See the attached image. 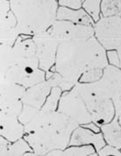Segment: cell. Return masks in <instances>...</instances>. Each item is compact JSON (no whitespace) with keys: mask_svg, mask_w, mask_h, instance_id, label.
Listing matches in <instances>:
<instances>
[{"mask_svg":"<svg viewBox=\"0 0 121 156\" xmlns=\"http://www.w3.org/2000/svg\"><path fill=\"white\" fill-rule=\"evenodd\" d=\"M0 133L9 141L14 142L25 136V126L18 116L0 112Z\"/></svg>","mask_w":121,"mask_h":156,"instance_id":"obj_13","label":"cell"},{"mask_svg":"<svg viewBox=\"0 0 121 156\" xmlns=\"http://www.w3.org/2000/svg\"><path fill=\"white\" fill-rule=\"evenodd\" d=\"M104 76V69L93 68L84 71L79 79V83H92L98 82Z\"/></svg>","mask_w":121,"mask_h":156,"instance_id":"obj_25","label":"cell"},{"mask_svg":"<svg viewBox=\"0 0 121 156\" xmlns=\"http://www.w3.org/2000/svg\"><path fill=\"white\" fill-rule=\"evenodd\" d=\"M33 39L40 68L46 72L51 70L55 64L57 51L62 41L49 34L48 31L33 36Z\"/></svg>","mask_w":121,"mask_h":156,"instance_id":"obj_7","label":"cell"},{"mask_svg":"<svg viewBox=\"0 0 121 156\" xmlns=\"http://www.w3.org/2000/svg\"><path fill=\"white\" fill-rule=\"evenodd\" d=\"M20 35L18 29V21L11 10L5 14L0 15V41L1 44L13 46Z\"/></svg>","mask_w":121,"mask_h":156,"instance_id":"obj_15","label":"cell"},{"mask_svg":"<svg viewBox=\"0 0 121 156\" xmlns=\"http://www.w3.org/2000/svg\"><path fill=\"white\" fill-rule=\"evenodd\" d=\"M74 89L84 101L94 123L101 126L115 118V107L112 100L104 92L97 82L92 83H78Z\"/></svg>","mask_w":121,"mask_h":156,"instance_id":"obj_3","label":"cell"},{"mask_svg":"<svg viewBox=\"0 0 121 156\" xmlns=\"http://www.w3.org/2000/svg\"><path fill=\"white\" fill-rule=\"evenodd\" d=\"M118 120H119V125L121 126V113L119 114V118H118Z\"/></svg>","mask_w":121,"mask_h":156,"instance_id":"obj_33","label":"cell"},{"mask_svg":"<svg viewBox=\"0 0 121 156\" xmlns=\"http://www.w3.org/2000/svg\"><path fill=\"white\" fill-rule=\"evenodd\" d=\"M93 145L97 152H98L104 146L106 145L104 135L101 133H96L88 128L79 126L72 133L69 146H81V145Z\"/></svg>","mask_w":121,"mask_h":156,"instance_id":"obj_14","label":"cell"},{"mask_svg":"<svg viewBox=\"0 0 121 156\" xmlns=\"http://www.w3.org/2000/svg\"><path fill=\"white\" fill-rule=\"evenodd\" d=\"M118 52H119V57H120V62H121V42L120 45H119V47L118 48ZM120 69H121V66H120Z\"/></svg>","mask_w":121,"mask_h":156,"instance_id":"obj_32","label":"cell"},{"mask_svg":"<svg viewBox=\"0 0 121 156\" xmlns=\"http://www.w3.org/2000/svg\"><path fill=\"white\" fill-rule=\"evenodd\" d=\"M0 90V108L8 106L21 100L27 88L5 80H1Z\"/></svg>","mask_w":121,"mask_h":156,"instance_id":"obj_16","label":"cell"},{"mask_svg":"<svg viewBox=\"0 0 121 156\" xmlns=\"http://www.w3.org/2000/svg\"><path fill=\"white\" fill-rule=\"evenodd\" d=\"M53 87L54 86L51 81L49 79H47L41 83L27 88L21 98L23 105H27L37 110H41Z\"/></svg>","mask_w":121,"mask_h":156,"instance_id":"obj_12","label":"cell"},{"mask_svg":"<svg viewBox=\"0 0 121 156\" xmlns=\"http://www.w3.org/2000/svg\"><path fill=\"white\" fill-rule=\"evenodd\" d=\"M119 15H120V16H121V12H120V13H119Z\"/></svg>","mask_w":121,"mask_h":156,"instance_id":"obj_35","label":"cell"},{"mask_svg":"<svg viewBox=\"0 0 121 156\" xmlns=\"http://www.w3.org/2000/svg\"><path fill=\"white\" fill-rule=\"evenodd\" d=\"M12 66L40 67L33 37L20 35L12 47ZM11 66V67H12Z\"/></svg>","mask_w":121,"mask_h":156,"instance_id":"obj_10","label":"cell"},{"mask_svg":"<svg viewBox=\"0 0 121 156\" xmlns=\"http://www.w3.org/2000/svg\"><path fill=\"white\" fill-rule=\"evenodd\" d=\"M48 155H98L93 145L69 146L63 150H53Z\"/></svg>","mask_w":121,"mask_h":156,"instance_id":"obj_19","label":"cell"},{"mask_svg":"<svg viewBox=\"0 0 121 156\" xmlns=\"http://www.w3.org/2000/svg\"><path fill=\"white\" fill-rule=\"evenodd\" d=\"M120 150H121V149H120Z\"/></svg>","mask_w":121,"mask_h":156,"instance_id":"obj_36","label":"cell"},{"mask_svg":"<svg viewBox=\"0 0 121 156\" xmlns=\"http://www.w3.org/2000/svg\"><path fill=\"white\" fill-rule=\"evenodd\" d=\"M108 65L106 49L94 36L88 40L62 41L51 71L61 74L77 85L84 71L93 68L105 69Z\"/></svg>","mask_w":121,"mask_h":156,"instance_id":"obj_1","label":"cell"},{"mask_svg":"<svg viewBox=\"0 0 121 156\" xmlns=\"http://www.w3.org/2000/svg\"><path fill=\"white\" fill-rule=\"evenodd\" d=\"M84 1H85V0H83V3H84Z\"/></svg>","mask_w":121,"mask_h":156,"instance_id":"obj_34","label":"cell"},{"mask_svg":"<svg viewBox=\"0 0 121 156\" xmlns=\"http://www.w3.org/2000/svg\"><path fill=\"white\" fill-rule=\"evenodd\" d=\"M10 142L11 141H9L5 137L3 136L0 137V155H6V152H7Z\"/></svg>","mask_w":121,"mask_h":156,"instance_id":"obj_30","label":"cell"},{"mask_svg":"<svg viewBox=\"0 0 121 156\" xmlns=\"http://www.w3.org/2000/svg\"><path fill=\"white\" fill-rule=\"evenodd\" d=\"M104 92L112 100L115 107V118L121 113V69L108 65L104 69V76L97 82Z\"/></svg>","mask_w":121,"mask_h":156,"instance_id":"obj_9","label":"cell"},{"mask_svg":"<svg viewBox=\"0 0 121 156\" xmlns=\"http://www.w3.org/2000/svg\"><path fill=\"white\" fill-rule=\"evenodd\" d=\"M11 9L22 35L34 36L48 31L56 20L58 0H10Z\"/></svg>","mask_w":121,"mask_h":156,"instance_id":"obj_2","label":"cell"},{"mask_svg":"<svg viewBox=\"0 0 121 156\" xmlns=\"http://www.w3.org/2000/svg\"><path fill=\"white\" fill-rule=\"evenodd\" d=\"M83 126L91 130L92 132L96 133H101V126H99L98 125H97L96 123H94L93 121L92 122H90V123H87L85 125H83Z\"/></svg>","mask_w":121,"mask_h":156,"instance_id":"obj_31","label":"cell"},{"mask_svg":"<svg viewBox=\"0 0 121 156\" xmlns=\"http://www.w3.org/2000/svg\"><path fill=\"white\" fill-rule=\"evenodd\" d=\"M72 133L47 125L33 133H27L24 139L28 142L36 155H48L53 150H63L69 145Z\"/></svg>","mask_w":121,"mask_h":156,"instance_id":"obj_4","label":"cell"},{"mask_svg":"<svg viewBox=\"0 0 121 156\" xmlns=\"http://www.w3.org/2000/svg\"><path fill=\"white\" fill-rule=\"evenodd\" d=\"M12 66V46L1 44L0 46V70L3 76Z\"/></svg>","mask_w":121,"mask_h":156,"instance_id":"obj_22","label":"cell"},{"mask_svg":"<svg viewBox=\"0 0 121 156\" xmlns=\"http://www.w3.org/2000/svg\"><path fill=\"white\" fill-rule=\"evenodd\" d=\"M57 111L71 119L79 126L92 122L91 114L86 106L84 101L74 88L62 93Z\"/></svg>","mask_w":121,"mask_h":156,"instance_id":"obj_5","label":"cell"},{"mask_svg":"<svg viewBox=\"0 0 121 156\" xmlns=\"http://www.w3.org/2000/svg\"><path fill=\"white\" fill-rule=\"evenodd\" d=\"M59 6L71 8V9H80L83 6V0H58Z\"/></svg>","mask_w":121,"mask_h":156,"instance_id":"obj_29","label":"cell"},{"mask_svg":"<svg viewBox=\"0 0 121 156\" xmlns=\"http://www.w3.org/2000/svg\"><path fill=\"white\" fill-rule=\"evenodd\" d=\"M106 55H107V60L109 65H112L114 67H118L120 68L121 62H120V57H119V54L118 52L117 49H111L106 50Z\"/></svg>","mask_w":121,"mask_h":156,"instance_id":"obj_27","label":"cell"},{"mask_svg":"<svg viewBox=\"0 0 121 156\" xmlns=\"http://www.w3.org/2000/svg\"><path fill=\"white\" fill-rule=\"evenodd\" d=\"M95 37L106 50L118 49L121 42V16L101 17L94 25Z\"/></svg>","mask_w":121,"mask_h":156,"instance_id":"obj_6","label":"cell"},{"mask_svg":"<svg viewBox=\"0 0 121 156\" xmlns=\"http://www.w3.org/2000/svg\"><path fill=\"white\" fill-rule=\"evenodd\" d=\"M101 132L106 144L121 149V126L117 118L101 126Z\"/></svg>","mask_w":121,"mask_h":156,"instance_id":"obj_18","label":"cell"},{"mask_svg":"<svg viewBox=\"0 0 121 156\" xmlns=\"http://www.w3.org/2000/svg\"><path fill=\"white\" fill-rule=\"evenodd\" d=\"M49 80L51 81L52 84L54 87H60L62 91H69L72 90L74 87H75V84H73L71 82L68 81L66 78H64L61 74L57 73V72H54V75L49 78Z\"/></svg>","mask_w":121,"mask_h":156,"instance_id":"obj_26","label":"cell"},{"mask_svg":"<svg viewBox=\"0 0 121 156\" xmlns=\"http://www.w3.org/2000/svg\"><path fill=\"white\" fill-rule=\"evenodd\" d=\"M49 34L61 41L72 40H88L95 36L94 26L77 24L68 20H56L48 30Z\"/></svg>","mask_w":121,"mask_h":156,"instance_id":"obj_8","label":"cell"},{"mask_svg":"<svg viewBox=\"0 0 121 156\" xmlns=\"http://www.w3.org/2000/svg\"><path fill=\"white\" fill-rule=\"evenodd\" d=\"M101 5L102 0H85L83 3V6L89 15L93 19L95 23L98 21L102 15H101Z\"/></svg>","mask_w":121,"mask_h":156,"instance_id":"obj_24","label":"cell"},{"mask_svg":"<svg viewBox=\"0 0 121 156\" xmlns=\"http://www.w3.org/2000/svg\"><path fill=\"white\" fill-rule=\"evenodd\" d=\"M98 154L100 156L121 155V150L112 146V145L106 144L98 152Z\"/></svg>","mask_w":121,"mask_h":156,"instance_id":"obj_28","label":"cell"},{"mask_svg":"<svg viewBox=\"0 0 121 156\" xmlns=\"http://www.w3.org/2000/svg\"><path fill=\"white\" fill-rule=\"evenodd\" d=\"M28 152H34L33 148L28 142L21 138L9 144L6 155H25Z\"/></svg>","mask_w":121,"mask_h":156,"instance_id":"obj_21","label":"cell"},{"mask_svg":"<svg viewBox=\"0 0 121 156\" xmlns=\"http://www.w3.org/2000/svg\"><path fill=\"white\" fill-rule=\"evenodd\" d=\"M1 80L20 84L27 89L42 83L47 79L46 71L40 67L12 66L3 76H1Z\"/></svg>","mask_w":121,"mask_h":156,"instance_id":"obj_11","label":"cell"},{"mask_svg":"<svg viewBox=\"0 0 121 156\" xmlns=\"http://www.w3.org/2000/svg\"><path fill=\"white\" fill-rule=\"evenodd\" d=\"M56 20H68L77 24L94 26L95 21L89 15L84 8L80 9H71V8L59 6L57 10Z\"/></svg>","mask_w":121,"mask_h":156,"instance_id":"obj_17","label":"cell"},{"mask_svg":"<svg viewBox=\"0 0 121 156\" xmlns=\"http://www.w3.org/2000/svg\"><path fill=\"white\" fill-rule=\"evenodd\" d=\"M62 93L63 91L60 87H57V86L53 87L51 90V92L48 95L44 105L41 110L45 112H48V113H52V112H55V111H57L59 101H60Z\"/></svg>","mask_w":121,"mask_h":156,"instance_id":"obj_20","label":"cell"},{"mask_svg":"<svg viewBox=\"0 0 121 156\" xmlns=\"http://www.w3.org/2000/svg\"><path fill=\"white\" fill-rule=\"evenodd\" d=\"M121 12V0H102V17L119 15Z\"/></svg>","mask_w":121,"mask_h":156,"instance_id":"obj_23","label":"cell"}]
</instances>
